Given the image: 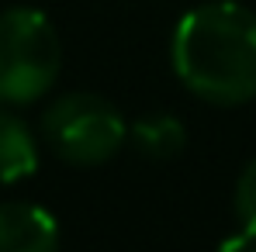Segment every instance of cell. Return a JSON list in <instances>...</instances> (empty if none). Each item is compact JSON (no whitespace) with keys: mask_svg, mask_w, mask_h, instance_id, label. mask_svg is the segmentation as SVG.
<instances>
[{"mask_svg":"<svg viewBox=\"0 0 256 252\" xmlns=\"http://www.w3.org/2000/svg\"><path fill=\"white\" fill-rule=\"evenodd\" d=\"M173 73L208 104L236 107L256 97V14L214 0L187 10L173 31Z\"/></svg>","mask_w":256,"mask_h":252,"instance_id":"1","label":"cell"},{"mask_svg":"<svg viewBox=\"0 0 256 252\" xmlns=\"http://www.w3.org/2000/svg\"><path fill=\"white\" fill-rule=\"evenodd\" d=\"M62 69V45L42 10L10 7L0 14V104L21 107L45 97Z\"/></svg>","mask_w":256,"mask_h":252,"instance_id":"2","label":"cell"},{"mask_svg":"<svg viewBox=\"0 0 256 252\" xmlns=\"http://www.w3.org/2000/svg\"><path fill=\"white\" fill-rule=\"evenodd\" d=\"M42 138L70 166H100L128 142V125L97 93H62L42 114Z\"/></svg>","mask_w":256,"mask_h":252,"instance_id":"3","label":"cell"},{"mask_svg":"<svg viewBox=\"0 0 256 252\" xmlns=\"http://www.w3.org/2000/svg\"><path fill=\"white\" fill-rule=\"evenodd\" d=\"M59 246V225L38 204H0V252H52Z\"/></svg>","mask_w":256,"mask_h":252,"instance_id":"4","label":"cell"},{"mask_svg":"<svg viewBox=\"0 0 256 252\" xmlns=\"http://www.w3.org/2000/svg\"><path fill=\"white\" fill-rule=\"evenodd\" d=\"M38 169V142L10 104H0V183H21Z\"/></svg>","mask_w":256,"mask_h":252,"instance_id":"5","label":"cell"},{"mask_svg":"<svg viewBox=\"0 0 256 252\" xmlns=\"http://www.w3.org/2000/svg\"><path fill=\"white\" fill-rule=\"evenodd\" d=\"M128 142L149 159H173L187 145V128L166 111H152L128 125Z\"/></svg>","mask_w":256,"mask_h":252,"instance_id":"6","label":"cell"},{"mask_svg":"<svg viewBox=\"0 0 256 252\" xmlns=\"http://www.w3.org/2000/svg\"><path fill=\"white\" fill-rule=\"evenodd\" d=\"M236 214L242 225V242H256V159H250V166L242 169L239 183H236ZM232 246V242H225Z\"/></svg>","mask_w":256,"mask_h":252,"instance_id":"7","label":"cell"}]
</instances>
